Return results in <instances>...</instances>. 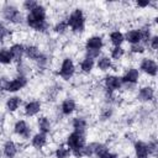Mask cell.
<instances>
[{"instance_id": "8992f818", "label": "cell", "mask_w": 158, "mask_h": 158, "mask_svg": "<svg viewBox=\"0 0 158 158\" xmlns=\"http://www.w3.org/2000/svg\"><path fill=\"white\" fill-rule=\"evenodd\" d=\"M75 64L73 62V59L70 57H65L58 69V75L63 79V80H69L73 78V75L75 74Z\"/></svg>"}, {"instance_id": "4316f807", "label": "cell", "mask_w": 158, "mask_h": 158, "mask_svg": "<svg viewBox=\"0 0 158 158\" xmlns=\"http://www.w3.org/2000/svg\"><path fill=\"white\" fill-rule=\"evenodd\" d=\"M138 30H139V35H141V44L147 46L148 42H149V40H151V37L153 36L151 26L149 25H144V26H142Z\"/></svg>"}, {"instance_id": "d6a6232c", "label": "cell", "mask_w": 158, "mask_h": 158, "mask_svg": "<svg viewBox=\"0 0 158 158\" xmlns=\"http://www.w3.org/2000/svg\"><path fill=\"white\" fill-rule=\"evenodd\" d=\"M147 148H148V156H156L157 153V148H158V144H157V141L156 139H152L147 143Z\"/></svg>"}, {"instance_id": "603a6c76", "label": "cell", "mask_w": 158, "mask_h": 158, "mask_svg": "<svg viewBox=\"0 0 158 158\" xmlns=\"http://www.w3.org/2000/svg\"><path fill=\"white\" fill-rule=\"evenodd\" d=\"M72 127H73V131L85 133L88 128V121L83 116H77L72 120Z\"/></svg>"}, {"instance_id": "6da1fadb", "label": "cell", "mask_w": 158, "mask_h": 158, "mask_svg": "<svg viewBox=\"0 0 158 158\" xmlns=\"http://www.w3.org/2000/svg\"><path fill=\"white\" fill-rule=\"evenodd\" d=\"M25 23L36 32L44 33L49 28V23L47 21V9L44 5L38 2L31 11H28L25 16Z\"/></svg>"}, {"instance_id": "f1b7e54d", "label": "cell", "mask_w": 158, "mask_h": 158, "mask_svg": "<svg viewBox=\"0 0 158 158\" xmlns=\"http://www.w3.org/2000/svg\"><path fill=\"white\" fill-rule=\"evenodd\" d=\"M52 30H53V32H54L56 35H64V33L69 30V28H68V25H67L65 19L59 20L58 22H56V25L52 27Z\"/></svg>"}, {"instance_id": "d590c367", "label": "cell", "mask_w": 158, "mask_h": 158, "mask_svg": "<svg viewBox=\"0 0 158 158\" xmlns=\"http://www.w3.org/2000/svg\"><path fill=\"white\" fill-rule=\"evenodd\" d=\"M94 158H118V156H117L116 153L111 152L110 149H106V151H104L102 153L98 154V156L94 157Z\"/></svg>"}, {"instance_id": "f546056e", "label": "cell", "mask_w": 158, "mask_h": 158, "mask_svg": "<svg viewBox=\"0 0 158 158\" xmlns=\"http://www.w3.org/2000/svg\"><path fill=\"white\" fill-rule=\"evenodd\" d=\"M11 63H12V58H11L9 48H0V64L9 65Z\"/></svg>"}, {"instance_id": "4fadbf2b", "label": "cell", "mask_w": 158, "mask_h": 158, "mask_svg": "<svg viewBox=\"0 0 158 158\" xmlns=\"http://www.w3.org/2000/svg\"><path fill=\"white\" fill-rule=\"evenodd\" d=\"M154 96H156V90L151 85H144V86H141L138 89L137 99L142 102H149L154 99Z\"/></svg>"}, {"instance_id": "277c9868", "label": "cell", "mask_w": 158, "mask_h": 158, "mask_svg": "<svg viewBox=\"0 0 158 158\" xmlns=\"http://www.w3.org/2000/svg\"><path fill=\"white\" fill-rule=\"evenodd\" d=\"M104 47V40L101 36H90L85 40L84 49H85V57L98 59L101 54V49Z\"/></svg>"}, {"instance_id": "1f68e13d", "label": "cell", "mask_w": 158, "mask_h": 158, "mask_svg": "<svg viewBox=\"0 0 158 158\" xmlns=\"http://www.w3.org/2000/svg\"><path fill=\"white\" fill-rule=\"evenodd\" d=\"M130 52L133 53V54H142L146 52V46L138 43V44H133L130 47Z\"/></svg>"}, {"instance_id": "8fae6325", "label": "cell", "mask_w": 158, "mask_h": 158, "mask_svg": "<svg viewBox=\"0 0 158 158\" xmlns=\"http://www.w3.org/2000/svg\"><path fill=\"white\" fill-rule=\"evenodd\" d=\"M14 132L22 139H28L32 136V130L31 126L27 123L26 120H17L14 123Z\"/></svg>"}, {"instance_id": "ba28073f", "label": "cell", "mask_w": 158, "mask_h": 158, "mask_svg": "<svg viewBox=\"0 0 158 158\" xmlns=\"http://www.w3.org/2000/svg\"><path fill=\"white\" fill-rule=\"evenodd\" d=\"M139 73H144L148 77H156L157 73H158V65L156 63V60L151 57H146V58H142L141 63H139Z\"/></svg>"}, {"instance_id": "5bb4252c", "label": "cell", "mask_w": 158, "mask_h": 158, "mask_svg": "<svg viewBox=\"0 0 158 158\" xmlns=\"http://www.w3.org/2000/svg\"><path fill=\"white\" fill-rule=\"evenodd\" d=\"M9 51H10L12 62L20 64L22 62L23 56H25V44H22V43H12L9 47Z\"/></svg>"}, {"instance_id": "9c48e42d", "label": "cell", "mask_w": 158, "mask_h": 158, "mask_svg": "<svg viewBox=\"0 0 158 158\" xmlns=\"http://www.w3.org/2000/svg\"><path fill=\"white\" fill-rule=\"evenodd\" d=\"M121 78V81H122V86H128V85H136L138 81H139V78H141V73L137 68H128L126 69V72L123 73Z\"/></svg>"}, {"instance_id": "83f0119b", "label": "cell", "mask_w": 158, "mask_h": 158, "mask_svg": "<svg viewBox=\"0 0 158 158\" xmlns=\"http://www.w3.org/2000/svg\"><path fill=\"white\" fill-rule=\"evenodd\" d=\"M70 156H72V153H70V151H69V148L67 147L65 143H60L54 151V157L56 158H69Z\"/></svg>"}, {"instance_id": "3957f363", "label": "cell", "mask_w": 158, "mask_h": 158, "mask_svg": "<svg viewBox=\"0 0 158 158\" xmlns=\"http://www.w3.org/2000/svg\"><path fill=\"white\" fill-rule=\"evenodd\" d=\"M68 28L73 32V33H83L85 30V15L83 9L80 7H75L74 10H72V12L68 15V17L65 19Z\"/></svg>"}, {"instance_id": "836d02e7", "label": "cell", "mask_w": 158, "mask_h": 158, "mask_svg": "<svg viewBox=\"0 0 158 158\" xmlns=\"http://www.w3.org/2000/svg\"><path fill=\"white\" fill-rule=\"evenodd\" d=\"M9 36H10V30L5 25L0 23V42H4Z\"/></svg>"}, {"instance_id": "484cf974", "label": "cell", "mask_w": 158, "mask_h": 158, "mask_svg": "<svg viewBox=\"0 0 158 158\" xmlns=\"http://www.w3.org/2000/svg\"><path fill=\"white\" fill-rule=\"evenodd\" d=\"M133 149H135V156H136V158L149 157V156H148L147 143L143 142V141H136L135 144H133Z\"/></svg>"}, {"instance_id": "d4e9b609", "label": "cell", "mask_w": 158, "mask_h": 158, "mask_svg": "<svg viewBox=\"0 0 158 158\" xmlns=\"http://www.w3.org/2000/svg\"><path fill=\"white\" fill-rule=\"evenodd\" d=\"M109 38H110V43L112 44V47H120V46H122V43L125 42L123 33H122L120 30L111 31L110 35H109Z\"/></svg>"}, {"instance_id": "e575fe53", "label": "cell", "mask_w": 158, "mask_h": 158, "mask_svg": "<svg viewBox=\"0 0 158 158\" xmlns=\"http://www.w3.org/2000/svg\"><path fill=\"white\" fill-rule=\"evenodd\" d=\"M37 4H38V1H36V0H25V1L22 2V7H23V10H26V12H28V11H31Z\"/></svg>"}, {"instance_id": "9a60e30c", "label": "cell", "mask_w": 158, "mask_h": 158, "mask_svg": "<svg viewBox=\"0 0 158 158\" xmlns=\"http://www.w3.org/2000/svg\"><path fill=\"white\" fill-rule=\"evenodd\" d=\"M42 54L43 53L41 52V49L37 46H35V44H27V46H25V57L27 59L33 60V62H37L41 58Z\"/></svg>"}, {"instance_id": "d6986e66", "label": "cell", "mask_w": 158, "mask_h": 158, "mask_svg": "<svg viewBox=\"0 0 158 158\" xmlns=\"http://www.w3.org/2000/svg\"><path fill=\"white\" fill-rule=\"evenodd\" d=\"M17 152H19V147H17V144L14 141L9 139V141H6L4 143V146H2V154L6 158H15Z\"/></svg>"}, {"instance_id": "4dcf8cb0", "label": "cell", "mask_w": 158, "mask_h": 158, "mask_svg": "<svg viewBox=\"0 0 158 158\" xmlns=\"http://www.w3.org/2000/svg\"><path fill=\"white\" fill-rule=\"evenodd\" d=\"M125 56V49L122 46L120 47H112L110 51V58L111 60H120Z\"/></svg>"}, {"instance_id": "8d00e7d4", "label": "cell", "mask_w": 158, "mask_h": 158, "mask_svg": "<svg viewBox=\"0 0 158 158\" xmlns=\"http://www.w3.org/2000/svg\"><path fill=\"white\" fill-rule=\"evenodd\" d=\"M152 51H157V48H158V36L157 35H153L152 37H151V40H149V42H148V44H147Z\"/></svg>"}, {"instance_id": "74e56055", "label": "cell", "mask_w": 158, "mask_h": 158, "mask_svg": "<svg viewBox=\"0 0 158 158\" xmlns=\"http://www.w3.org/2000/svg\"><path fill=\"white\" fill-rule=\"evenodd\" d=\"M111 116H112V109H111V107H105V109H102L101 115H100V117H101L102 121L109 120Z\"/></svg>"}, {"instance_id": "7c38bea8", "label": "cell", "mask_w": 158, "mask_h": 158, "mask_svg": "<svg viewBox=\"0 0 158 158\" xmlns=\"http://www.w3.org/2000/svg\"><path fill=\"white\" fill-rule=\"evenodd\" d=\"M42 110V102L40 100H30L23 105V114L27 117L37 116Z\"/></svg>"}, {"instance_id": "7402d4cb", "label": "cell", "mask_w": 158, "mask_h": 158, "mask_svg": "<svg viewBox=\"0 0 158 158\" xmlns=\"http://www.w3.org/2000/svg\"><path fill=\"white\" fill-rule=\"evenodd\" d=\"M95 65H96V68H98L99 70H101V72H107V70H110V69L112 68V60H111V58H110L109 56H100V57L96 59Z\"/></svg>"}, {"instance_id": "2e32d148", "label": "cell", "mask_w": 158, "mask_h": 158, "mask_svg": "<svg viewBox=\"0 0 158 158\" xmlns=\"http://www.w3.org/2000/svg\"><path fill=\"white\" fill-rule=\"evenodd\" d=\"M75 110H77V102L74 101V99L67 98V99H64V100L62 101V104H60V112H62V115L69 116V115H72Z\"/></svg>"}, {"instance_id": "ab89813d", "label": "cell", "mask_w": 158, "mask_h": 158, "mask_svg": "<svg viewBox=\"0 0 158 158\" xmlns=\"http://www.w3.org/2000/svg\"><path fill=\"white\" fill-rule=\"evenodd\" d=\"M141 158H148V157H141Z\"/></svg>"}, {"instance_id": "f35d334b", "label": "cell", "mask_w": 158, "mask_h": 158, "mask_svg": "<svg viewBox=\"0 0 158 158\" xmlns=\"http://www.w3.org/2000/svg\"><path fill=\"white\" fill-rule=\"evenodd\" d=\"M151 4H152L151 1H137V2H135V5H136L137 7H141V9H146V7H148Z\"/></svg>"}, {"instance_id": "ffe728a7", "label": "cell", "mask_w": 158, "mask_h": 158, "mask_svg": "<svg viewBox=\"0 0 158 158\" xmlns=\"http://www.w3.org/2000/svg\"><path fill=\"white\" fill-rule=\"evenodd\" d=\"M123 37H125V41L128 42L131 46L141 43V35H139V30H138V28L127 30V31L123 33Z\"/></svg>"}, {"instance_id": "52a82bcc", "label": "cell", "mask_w": 158, "mask_h": 158, "mask_svg": "<svg viewBox=\"0 0 158 158\" xmlns=\"http://www.w3.org/2000/svg\"><path fill=\"white\" fill-rule=\"evenodd\" d=\"M28 84V78L25 75H16L15 78H12L11 80L7 79V83L5 85V91L7 93H17L20 90H22L23 88H26Z\"/></svg>"}, {"instance_id": "cb8c5ba5", "label": "cell", "mask_w": 158, "mask_h": 158, "mask_svg": "<svg viewBox=\"0 0 158 158\" xmlns=\"http://www.w3.org/2000/svg\"><path fill=\"white\" fill-rule=\"evenodd\" d=\"M95 67V59L93 58H89V57H84L80 63H79V68H80V72L84 73V74H89L93 72Z\"/></svg>"}, {"instance_id": "5b68a950", "label": "cell", "mask_w": 158, "mask_h": 158, "mask_svg": "<svg viewBox=\"0 0 158 158\" xmlns=\"http://www.w3.org/2000/svg\"><path fill=\"white\" fill-rule=\"evenodd\" d=\"M1 16L6 22L12 25H21L25 22V16L22 11L12 4H5L1 7Z\"/></svg>"}, {"instance_id": "7a4b0ae2", "label": "cell", "mask_w": 158, "mask_h": 158, "mask_svg": "<svg viewBox=\"0 0 158 158\" xmlns=\"http://www.w3.org/2000/svg\"><path fill=\"white\" fill-rule=\"evenodd\" d=\"M67 147L69 148L70 153L77 157V158H81L83 157V152H84V147L86 144V137L85 133L81 132H77L73 131L68 135L67 141H65Z\"/></svg>"}, {"instance_id": "ac0fdd59", "label": "cell", "mask_w": 158, "mask_h": 158, "mask_svg": "<svg viewBox=\"0 0 158 158\" xmlns=\"http://www.w3.org/2000/svg\"><path fill=\"white\" fill-rule=\"evenodd\" d=\"M21 105H22V98L17 96V95H12V96L7 98L6 102H5V107L9 112H16Z\"/></svg>"}, {"instance_id": "44dd1931", "label": "cell", "mask_w": 158, "mask_h": 158, "mask_svg": "<svg viewBox=\"0 0 158 158\" xmlns=\"http://www.w3.org/2000/svg\"><path fill=\"white\" fill-rule=\"evenodd\" d=\"M37 127H38V132L48 135L52 131V122L47 116H40L37 120Z\"/></svg>"}, {"instance_id": "e0dca14e", "label": "cell", "mask_w": 158, "mask_h": 158, "mask_svg": "<svg viewBox=\"0 0 158 158\" xmlns=\"http://www.w3.org/2000/svg\"><path fill=\"white\" fill-rule=\"evenodd\" d=\"M47 141H48L47 135H44L42 132H37L31 136V146L35 149H42L47 144Z\"/></svg>"}, {"instance_id": "30bf717a", "label": "cell", "mask_w": 158, "mask_h": 158, "mask_svg": "<svg viewBox=\"0 0 158 158\" xmlns=\"http://www.w3.org/2000/svg\"><path fill=\"white\" fill-rule=\"evenodd\" d=\"M122 88V81L121 78L115 75V74H109L104 78V89L106 93L114 94L115 91L120 90Z\"/></svg>"}]
</instances>
